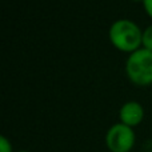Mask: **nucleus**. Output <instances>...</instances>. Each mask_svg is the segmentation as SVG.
Masks as SVG:
<instances>
[{
    "label": "nucleus",
    "instance_id": "1",
    "mask_svg": "<svg viewBox=\"0 0 152 152\" xmlns=\"http://www.w3.org/2000/svg\"><path fill=\"white\" fill-rule=\"evenodd\" d=\"M110 40L113 47L121 52L132 53L143 44V32L135 21L120 19L112 23L110 28Z\"/></svg>",
    "mask_w": 152,
    "mask_h": 152
},
{
    "label": "nucleus",
    "instance_id": "2",
    "mask_svg": "<svg viewBox=\"0 0 152 152\" xmlns=\"http://www.w3.org/2000/svg\"><path fill=\"white\" fill-rule=\"evenodd\" d=\"M126 72L134 84L140 87L152 84V51L139 48L129 53L126 63Z\"/></svg>",
    "mask_w": 152,
    "mask_h": 152
},
{
    "label": "nucleus",
    "instance_id": "3",
    "mask_svg": "<svg viewBox=\"0 0 152 152\" xmlns=\"http://www.w3.org/2000/svg\"><path fill=\"white\" fill-rule=\"evenodd\" d=\"M134 128L123 123H116L110 127L105 134V145L111 152H129L135 145Z\"/></svg>",
    "mask_w": 152,
    "mask_h": 152
},
{
    "label": "nucleus",
    "instance_id": "4",
    "mask_svg": "<svg viewBox=\"0 0 152 152\" xmlns=\"http://www.w3.org/2000/svg\"><path fill=\"white\" fill-rule=\"evenodd\" d=\"M119 116H120V123L126 124V126L134 127L139 126L143 121V118H144V110H143L142 104L137 102H127L121 105L120 112H119Z\"/></svg>",
    "mask_w": 152,
    "mask_h": 152
},
{
    "label": "nucleus",
    "instance_id": "5",
    "mask_svg": "<svg viewBox=\"0 0 152 152\" xmlns=\"http://www.w3.org/2000/svg\"><path fill=\"white\" fill-rule=\"evenodd\" d=\"M143 48L152 51V24L143 31Z\"/></svg>",
    "mask_w": 152,
    "mask_h": 152
},
{
    "label": "nucleus",
    "instance_id": "6",
    "mask_svg": "<svg viewBox=\"0 0 152 152\" xmlns=\"http://www.w3.org/2000/svg\"><path fill=\"white\" fill-rule=\"evenodd\" d=\"M0 152H12V144L5 136H0Z\"/></svg>",
    "mask_w": 152,
    "mask_h": 152
},
{
    "label": "nucleus",
    "instance_id": "7",
    "mask_svg": "<svg viewBox=\"0 0 152 152\" xmlns=\"http://www.w3.org/2000/svg\"><path fill=\"white\" fill-rule=\"evenodd\" d=\"M143 5H144V10L147 12V15L152 19V0H143Z\"/></svg>",
    "mask_w": 152,
    "mask_h": 152
},
{
    "label": "nucleus",
    "instance_id": "8",
    "mask_svg": "<svg viewBox=\"0 0 152 152\" xmlns=\"http://www.w3.org/2000/svg\"><path fill=\"white\" fill-rule=\"evenodd\" d=\"M20 152H27V151H20Z\"/></svg>",
    "mask_w": 152,
    "mask_h": 152
}]
</instances>
